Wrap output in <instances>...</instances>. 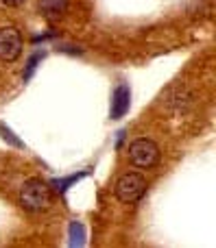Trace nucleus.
<instances>
[{"label": "nucleus", "mask_w": 216, "mask_h": 248, "mask_svg": "<svg viewBox=\"0 0 216 248\" xmlns=\"http://www.w3.org/2000/svg\"><path fill=\"white\" fill-rule=\"evenodd\" d=\"M50 202V187L39 179H31L20 189V205L29 211H42Z\"/></svg>", "instance_id": "obj_1"}, {"label": "nucleus", "mask_w": 216, "mask_h": 248, "mask_svg": "<svg viewBox=\"0 0 216 248\" xmlns=\"http://www.w3.org/2000/svg\"><path fill=\"white\" fill-rule=\"evenodd\" d=\"M129 159L135 168H153L160 159V148L153 140L140 137L129 144Z\"/></svg>", "instance_id": "obj_2"}, {"label": "nucleus", "mask_w": 216, "mask_h": 248, "mask_svg": "<svg viewBox=\"0 0 216 248\" xmlns=\"http://www.w3.org/2000/svg\"><path fill=\"white\" fill-rule=\"evenodd\" d=\"M144 189H147V181L138 172H127L118 179L116 183V196L122 202H135L142 198Z\"/></svg>", "instance_id": "obj_3"}, {"label": "nucleus", "mask_w": 216, "mask_h": 248, "mask_svg": "<svg viewBox=\"0 0 216 248\" xmlns=\"http://www.w3.org/2000/svg\"><path fill=\"white\" fill-rule=\"evenodd\" d=\"M22 52V35L13 26H2L0 29V61L11 63Z\"/></svg>", "instance_id": "obj_4"}, {"label": "nucleus", "mask_w": 216, "mask_h": 248, "mask_svg": "<svg viewBox=\"0 0 216 248\" xmlns=\"http://www.w3.org/2000/svg\"><path fill=\"white\" fill-rule=\"evenodd\" d=\"M129 105H131L129 85L120 83V85H116V90H114V94H112V118L114 120L125 116V113L129 111Z\"/></svg>", "instance_id": "obj_5"}, {"label": "nucleus", "mask_w": 216, "mask_h": 248, "mask_svg": "<svg viewBox=\"0 0 216 248\" xmlns=\"http://www.w3.org/2000/svg\"><path fill=\"white\" fill-rule=\"evenodd\" d=\"M68 11V0H39V13L46 20H57Z\"/></svg>", "instance_id": "obj_6"}, {"label": "nucleus", "mask_w": 216, "mask_h": 248, "mask_svg": "<svg viewBox=\"0 0 216 248\" xmlns=\"http://www.w3.org/2000/svg\"><path fill=\"white\" fill-rule=\"evenodd\" d=\"M70 244L72 246H81L83 244V227L81 224H77V222H72L70 224Z\"/></svg>", "instance_id": "obj_7"}, {"label": "nucleus", "mask_w": 216, "mask_h": 248, "mask_svg": "<svg viewBox=\"0 0 216 248\" xmlns=\"http://www.w3.org/2000/svg\"><path fill=\"white\" fill-rule=\"evenodd\" d=\"M42 57H44L42 52H35V55L29 59V63H26L24 74H22V77H24V81H29V78L33 77V72H35V68H37V63H39V61H42Z\"/></svg>", "instance_id": "obj_8"}, {"label": "nucleus", "mask_w": 216, "mask_h": 248, "mask_svg": "<svg viewBox=\"0 0 216 248\" xmlns=\"http://www.w3.org/2000/svg\"><path fill=\"white\" fill-rule=\"evenodd\" d=\"M0 135H2V137H4V140H9V141H11V144H13V146H22V141H20V140H17V137H13V133H11V131H9V128H7V126H2V124H0Z\"/></svg>", "instance_id": "obj_9"}, {"label": "nucleus", "mask_w": 216, "mask_h": 248, "mask_svg": "<svg viewBox=\"0 0 216 248\" xmlns=\"http://www.w3.org/2000/svg\"><path fill=\"white\" fill-rule=\"evenodd\" d=\"M81 176H85V172H83V174H77V176H70V179H66V181H57V189H59V192H66V187H70V183L79 181Z\"/></svg>", "instance_id": "obj_10"}, {"label": "nucleus", "mask_w": 216, "mask_h": 248, "mask_svg": "<svg viewBox=\"0 0 216 248\" xmlns=\"http://www.w3.org/2000/svg\"><path fill=\"white\" fill-rule=\"evenodd\" d=\"M0 2H2L4 7H20V4H24L26 0H0Z\"/></svg>", "instance_id": "obj_11"}]
</instances>
